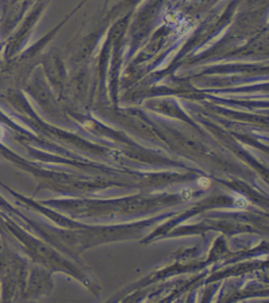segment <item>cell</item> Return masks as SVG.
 <instances>
[{"label": "cell", "mask_w": 269, "mask_h": 303, "mask_svg": "<svg viewBox=\"0 0 269 303\" xmlns=\"http://www.w3.org/2000/svg\"><path fill=\"white\" fill-rule=\"evenodd\" d=\"M181 196H182V198H184V199H189L190 197H192V190H190L189 188L183 189L182 192H181Z\"/></svg>", "instance_id": "4"}, {"label": "cell", "mask_w": 269, "mask_h": 303, "mask_svg": "<svg viewBox=\"0 0 269 303\" xmlns=\"http://www.w3.org/2000/svg\"><path fill=\"white\" fill-rule=\"evenodd\" d=\"M84 127H85L86 129H91V128H93V123H92L91 121H86V122L84 123Z\"/></svg>", "instance_id": "5"}, {"label": "cell", "mask_w": 269, "mask_h": 303, "mask_svg": "<svg viewBox=\"0 0 269 303\" xmlns=\"http://www.w3.org/2000/svg\"><path fill=\"white\" fill-rule=\"evenodd\" d=\"M3 134H4V130L2 127H0V137H3Z\"/></svg>", "instance_id": "6"}, {"label": "cell", "mask_w": 269, "mask_h": 303, "mask_svg": "<svg viewBox=\"0 0 269 303\" xmlns=\"http://www.w3.org/2000/svg\"><path fill=\"white\" fill-rule=\"evenodd\" d=\"M234 202H235V205H237L238 207H240V208H245L246 206H247V200H246L244 197H242V196H238L237 198H235V200H234Z\"/></svg>", "instance_id": "3"}, {"label": "cell", "mask_w": 269, "mask_h": 303, "mask_svg": "<svg viewBox=\"0 0 269 303\" xmlns=\"http://www.w3.org/2000/svg\"><path fill=\"white\" fill-rule=\"evenodd\" d=\"M198 185L200 186V187H202V188H208L209 187V185H210V181L208 180L207 178H204V177H202V178H200L199 180H198Z\"/></svg>", "instance_id": "2"}, {"label": "cell", "mask_w": 269, "mask_h": 303, "mask_svg": "<svg viewBox=\"0 0 269 303\" xmlns=\"http://www.w3.org/2000/svg\"><path fill=\"white\" fill-rule=\"evenodd\" d=\"M164 19L167 21L168 25L178 28V30L185 29L186 31V28L188 27V24L186 22L185 18H183L176 12H173V11H168V12L164 15Z\"/></svg>", "instance_id": "1"}]
</instances>
